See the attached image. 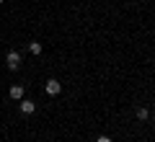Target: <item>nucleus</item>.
Segmentation results:
<instances>
[{"instance_id": "7", "label": "nucleus", "mask_w": 155, "mask_h": 142, "mask_svg": "<svg viewBox=\"0 0 155 142\" xmlns=\"http://www.w3.org/2000/svg\"><path fill=\"white\" fill-rule=\"evenodd\" d=\"M96 142H114V140H111V137H98Z\"/></svg>"}, {"instance_id": "8", "label": "nucleus", "mask_w": 155, "mask_h": 142, "mask_svg": "<svg viewBox=\"0 0 155 142\" xmlns=\"http://www.w3.org/2000/svg\"><path fill=\"white\" fill-rule=\"evenodd\" d=\"M0 5H3V0H0Z\"/></svg>"}, {"instance_id": "6", "label": "nucleus", "mask_w": 155, "mask_h": 142, "mask_svg": "<svg viewBox=\"0 0 155 142\" xmlns=\"http://www.w3.org/2000/svg\"><path fill=\"white\" fill-rule=\"evenodd\" d=\"M28 52H31V54H41V44H39V41H31V44H28Z\"/></svg>"}, {"instance_id": "4", "label": "nucleus", "mask_w": 155, "mask_h": 142, "mask_svg": "<svg viewBox=\"0 0 155 142\" xmlns=\"http://www.w3.org/2000/svg\"><path fill=\"white\" fill-rule=\"evenodd\" d=\"M11 98H16V101L23 98V85H13L11 88Z\"/></svg>"}, {"instance_id": "1", "label": "nucleus", "mask_w": 155, "mask_h": 142, "mask_svg": "<svg viewBox=\"0 0 155 142\" xmlns=\"http://www.w3.org/2000/svg\"><path fill=\"white\" fill-rule=\"evenodd\" d=\"M5 65L11 67V70H18V67H21V54H18V52H8Z\"/></svg>"}, {"instance_id": "2", "label": "nucleus", "mask_w": 155, "mask_h": 142, "mask_svg": "<svg viewBox=\"0 0 155 142\" xmlns=\"http://www.w3.org/2000/svg\"><path fill=\"white\" fill-rule=\"evenodd\" d=\"M47 96H60V91H62V85H60V80H47Z\"/></svg>"}, {"instance_id": "5", "label": "nucleus", "mask_w": 155, "mask_h": 142, "mask_svg": "<svg viewBox=\"0 0 155 142\" xmlns=\"http://www.w3.org/2000/svg\"><path fill=\"white\" fill-rule=\"evenodd\" d=\"M134 114H137V119H140V121H145V119H147V116H150V111L145 109V106H140V109L134 111Z\"/></svg>"}, {"instance_id": "3", "label": "nucleus", "mask_w": 155, "mask_h": 142, "mask_svg": "<svg viewBox=\"0 0 155 142\" xmlns=\"http://www.w3.org/2000/svg\"><path fill=\"white\" fill-rule=\"evenodd\" d=\"M34 111H36V104H34V101H21V114H34Z\"/></svg>"}]
</instances>
